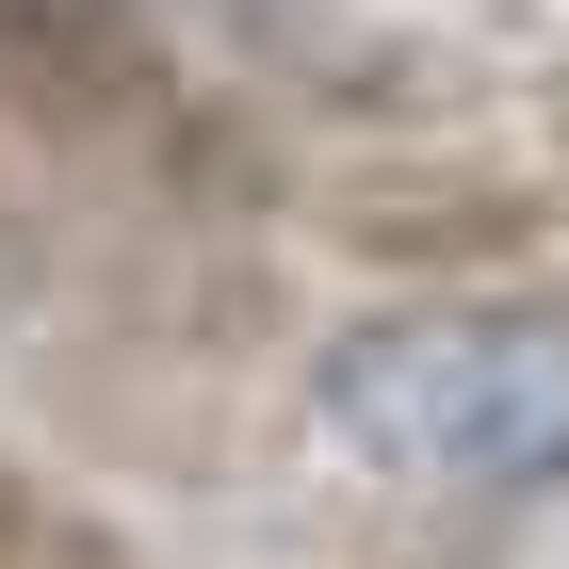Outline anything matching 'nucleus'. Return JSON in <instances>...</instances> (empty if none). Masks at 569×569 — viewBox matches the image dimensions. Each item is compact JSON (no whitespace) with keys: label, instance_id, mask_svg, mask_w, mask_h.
I'll return each mask as SVG.
<instances>
[{"label":"nucleus","instance_id":"f257e3e1","mask_svg":"<svg viewBox=\"0 0 569 569\" xmlns=\"http://www.w3.org/2000/svg\"><path fill=\"white\" fill-rule=\"evenodd\" d=\"M309 439L423 505H521L569 488V277L505 293H391L309 358Z\"/></svg>","mask_w":569,"mask_h":569},{"label":"nucleus","instance_id":"f03ea898","mask_svg":"<svg viewBox=\"0 0 569 569\" xmlns=\"http://www.w3.org/2000/svg\"><path fill=\"white\" fill-rule=\"evenodd\" d=\"M179 98L196 82L147 0H0V131L98 163V147H163Z\"/></svg>","mask_w":569,"mask_h":569}]
</instances>
